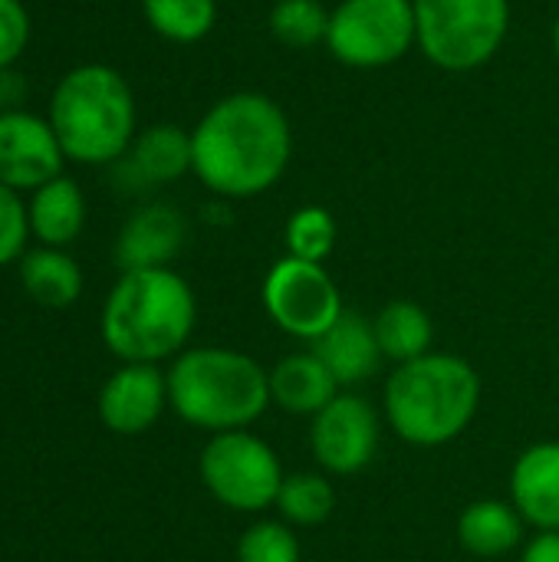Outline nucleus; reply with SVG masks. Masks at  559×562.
Instances as JSON below:
<instances>
[{
	"label": "nucleus",
	"instance_id": "obj_27",
	"mask_svg": "<svg viewBox=\"0 0 559 562\" xmlns=\"http://www.w3.org/2000/svg\"><path fill=\"white\" fill-rule=\"evenodd\" d=\"M26 237H30V217L20 191L0 184V267L20 260L26 254Z\"/></svg>",
	"mask_w": 559,
	"mask_h": 562
},
{
	"label": "nucleus",
	"instance_id": "obj_26",
	"mask_svg": "<svg viewBox=\"0 0 559 562\" xmlns=\"http://www.w3.org/2000/svg\"><path fill=\"white\" fill-rule=\"evenodd\" d=\"M237 562H300V543L283 520H257L237 543Z\"/></svg>",
	"mask_w": 559,
	"mask_h": 562
},
{
	"label": "nucleus",
	"instance_id": "obj_25",
	"mask_svg": "<svg viewBox=\"0 0 559 562\" xmlns=\"http://www.w3.org/2000/svg\"><path fill=\"white\" fill-rule=\"evenodd\" d=\"M336 247V221L326 207L306 204L287 221V257L323 263Z\"/></svg>",
	"mask_w": 559,
	"mask_h": 562
},
{
	"label": "nucleus",
	"instance_id": "obj_21",
	"mask_svg": "<svg viewBox=\"0 0 559 562\" xmlns=\"http://www.w3.org/2000/svg\"><path fill=\"white\" fill-rule=\"evenodd\" d=\"M372 329H376L382 356L395 366H405V362L432 352V339H435L432 316L425 313V306H418L412 300L385 303L379 310V316L372 319Z\"/></svg>",
	"mask_w": 559,
	"mask_h": 562
},
{
	"label": "nucleus",
	"instance_id": "obj_24",
	"mask_svg": "<svg viewBox=\"0 0 559 562\" xmlns=\"http://www.w3.org/2000/svg\"><path fill=\"white\" fill-rule=\"evenodd\" d=\"M270 33L290 49H310L329 33V13L320 0H277L270 10Z\"/></svg>",
	"mask_w": 559,
	"mask_h": 562
},
{
	"label": "nucleus",
	"instance_id": "obj_17",
	"mask_svg": "<svg viewBox=\"0 0 559 562\" xmlns=\"http://www.w3.org/2000/svg\"><path fill=\"white\" fill-rule=\"evenodd\" d=\"M26 217L30 237H36L40 247H66L79 237L86 224V194L69 175H59L30 191Z\"/></svg>",
	"mask_w": 559,
	"mask_h": 562
},
{
	"label": "nucleus",
	"instance_id": "obj_4",
	"mask_svg": "<svg viewBox=\"0 0 559 562\" xmlns=\"http://www.w3.org/2000/svg\"><path fill=\"white\" fill-rule=\"evenodd\" d=\"M481 405L478 369L451 352H428L385 382V418L415 448H441L468 431Z\"/></svg>",
	"mask_w": 559,
	"mask_h": 562
},
{
	"label": "nucleus",
	"instance_id": "obj_18",
	"mask_svg": "<svg viewBox=\"0 0 559 562\" xmlns=\"http://www.w3.org/2000/svg\"><path fill=\"white\" fill-rule=\"evenodd\" d=\"M527 520L507 501H474L458 517V543L481 560H497L524 543Z\"/></svg>",
	"mask_w": 559,
	"mask_h": 562
},
{
	"label": "nucleus",
	"instance_id": "obj_14",
	"mask_svg": "<svg viewBox=\"0 0 559 562\" xmlns=\"http://www.w3.org/2000/svg\"><path fill=\"white\" fill-rule=\"evenodd\" d=\"M511 504L537 530H559V441L530 445L511 471Z\"/></svg>",
	"mask_w": 559,
	"mask_h": 562
},
{
	"label": "nucleus",
	"instance_id": "obj_7",
	"mask_svg": "<svg viewBox=\"0 0 559 562\" xmlns=\"http://www.w3.org/2000/svg\"><path fill=\"white\" fill-rule=\"evenodd\" d=\"M277 451L250 431H221L201 451V481L227 510L260 514L283 487Z\"/></svg>",
	"mask_w": 559,
	"mask_h": 562
},
{
	"label": "nucleus",
	"instance_id": "obj_30",
	"mask_svg": "<svg viewBox=\"0 0 559 562\" xmlns=\"http://www.w3.org/2000/svg\"><path fill=\"white\" fill-rule=\"evenodd\" d=\"M554 49H557V56H559V20H557V26H554Z\"/></svg>",
	"mask_w": 559,
	"mask_h": 562
},
{
	"label": "nucleus",
	"instance_id": "obj_28",
	"mask_svg": "<svg viewBox=\"0 0 559 562\" xmlns=\"http://www.w3.org/2000/svg\"><path fill=\"white\" fill-rule=\"evenodd\" d=\"M30 10L23 0H0V72H7L30 43Z\"/></svg>",
	"mask_w": 559,
	"mask_h": 562
},
{
	"label": "nucleus",
	"instance_id": "obj_6",
	"mask_svg": "<svg viewBox=\"0 0 559 562\" xmlns=\"http://www.w3.org/2000/svg\"><path fill=\"white\" fill-rule=\"evenodd\" d=\"M412 7L422 53L448 72L484 66L511 23V0H412Z\"/></svg>",
	"mask_w": 559,
	"mask_h": 562
},
{
	"label": "nucleus",
	"instance_id": "obj_29",
	"mask_svg": "<svg viewBox=\"0 0 559 562\" xmlns=\"http://www.w3.org/2000/svg\"><path fill=\"white\" fill-rule=\"evenodd\" d=\"M521 562H559V530H537V537L524 547Z\"/></svg>",
	"mask_w": 559,
	"mask_h": 562
},
{
	"label": "nucleus",
	"instance_id": "obj_3",
	"mask_svg": "<svg viewBox=\"0 0 559 562\" xmlns=\"http://www.w3.org/2000/svg\"><path fill=\"white\" fill-rule=\"evenodd\" d=\"M46 119L66 161L112 165L128 155L138 128L135 92L128 79L105 63H82L59 76L49 92Z\"/></svg>",
	"mask_w": 559,
	"mask_h": 562
},
{
	"label": "nucleus",
	"instance_id": "obj_8",
	"mask_svg": "<svg viewBox=\"0 0 559 562\" xmlns=\"http://www.w3.org/2000/svg\"><path fill=\"white\" fill-rule=\"evenodd\" d=\"M412 43H418L412 0H343L329 13L326 46L346 66H389L402 59Z\"/></svg>",
	"mask_w": 559,
	"mask_h": 562
},
{
	"label": "nucleus",
	"instance_id": "obj_16",
	"mask_svg": "<svg viewBox=\"0 0 559 562\" xmlns=\"http://www.w3.org/2000/svg\"><path fill=\"white\" fill-rule=\"evenodd\" d=\"M339 395V382L316 352H297L273 366L270 402L287 415H320Z\"/></svg>",
	"mask_w": 559,
	"mask_h": 562
},
{
	"label": "nucleus",
	"instance_id": "obj_10",
	"mask_svg": "<svg viewBox=\"0 0 559 562\" xmlns=\"http://www.w3.org/2000/svg\"><path fill=\"white\" fill-rule=\"evenodd\" d=\"M379 415L362 395H336L310 425V448L323 471L353 477L376 461L379 451Z\"/></svg>",
	"mask_w": 559,
	"mask_h": 562
},
{
	"label": "nucleus",
	"instance_id": "obj_2",
	"mask_svg": "<svg viewBox=\"0 0 559 562\" xmlns=\"http://www.w3.org/2000/svg\"><path fill=\"white\" fill-rule=\"evenodd\" d=\"M198 303L171 267L125 270L102 306V342L122 362L171 359L191 339Z\"/></svg>",
	"mask_w": 559,
	"mask_h": 562
},
{
	"label": "nucleus",
	"instance_id": "obj_22",
	"mask_svg": "<svg viewBox=\"0 0 559 562\" xmlns=\"http://www.w3.org/2000/svg\"><path fill=\"white\" fill-rule=\"evenodd\" d=\"M148 26L171 43H198L217 23V0H142Z\"/></svg>",
	"mask_w": 559,
	"mask_h": 562
},
{
	"label": "nucleus",
	"instance_id": "obj_9",
	"mask_svg": "<svg viewBox=\"0 0 559 562\" xmlns=\"http://www.w3.org/2000/svg\"><path fill=\"white\" fill-rule=\"evenodd\" d=\"M264 310L287 336L316 342L346 306L323 263L283 257L264 280Z\"/></svg>",
	"mask_w": 559,
	"mask_h": 562
},
{
	"label": "nucleus",
	"instance_id": "obj_12",
	"mask_svg": "<svg viewBox=\"0 0 559 562\" xmlns=\"http://www.w3.org/2000/svg\"><path fill=\"white\" fill-rule=\"evenodd\" d=\"M168 405V375L152 362H125L99 392V418L115 435L148 431Z\"/></svg>",
	"mask_w": 559,
	"mask_h": 562
},
{
	"label": "nucleus",
	"instance_id": "obj_11",
	"mask_svg": "<svg viewBox=\"0 0 559 562\" xmlns=\"http://www.w3.org/2000/svg\"><path fill=\"white\" fill-rule=\"evenodd\" d=\"M63 165L66 155L49 119L26 109H0V184L36 191L59 178Z\"/></svg>",
	"mask_w": 559,
	"mask_h": 562
},
{
	"label": "nucleus",
	"instance_id": "obj_13",
	"mask_svg": "<svg viewBox=\"0 0 559 562\" xmlns=\"http://www.w3.org/2000/svg\"><path fill=\"white\" fill-rule=\"evenodd\" d=\"M185 217L171 204H148L135 211L115 240V263L125 270L168 267L185 244Z\"/></svg>",
	"mask_w": 559,
	"mask_h": 562
},
{
	"label": "nucleus",
	"instance_id": "obj_15",
	"mask_svg": "<svg viewBox=\"0 0 559 562\" xmlns=\"http://www.w3.org/2000/svg\"><path fill=\"white\" fill-rule=\"evenodd\" d=\"M310 352L320 356V362L333 372L339 389L372 379L385 359L379 349L372 319H366L356 310H343V316L313 342Z\"/></svg>",
	"mask_w": 559,
	"mask_h": 562
},
{
	"label": "nucleus",
	"instance_id": "obj_23",
	"mask_svg": "<svg viewBox=\"0 0 559 562\" xmlns=\"http://www.w3.org/2000/svg\"><path fill=\"white\" fill-rule=\"evenodd\" d=\"M277 510L283 524L293 527H320L336 510V491L323 474H290L283 477V487L277 494Z\"/></svg>",
	"mask_w": 559,
	"mask_h": 562
},
{
	"label": "nucleus",
	"instance_id": "obj_1",
	"mask_svg": "<svg viewBox=\"0 0 559 562\" xmlns=\"http://www.w3.org/2000/svg\"><path fill=\"white\" fill-rule=\"evenodd\" d=\"M198 181L221 198H254L280 181L293 155L287 112L260 92L214 102L191 132Z\"/></svg>",
	"mask_w": 559,
	"mask_h": 562
},
{
	"label": "nucleus",
	"instance_id": "obj_5",
	"mask_svg": "<svg viewBox=\"0 0 559 562\" xmlns=\"http://www.w3.org/2000/svg\"><path fill=\"white\" fill-rule=\"evenodd\" d=\"M168 405L194 428L244 431L273 405L270 372L237 349H188L168 369Z\"/></svg>",
	"mask_w": 559,
	"mask_h": 562
},
{
	"label": "nucleus",
	"instance_id": "obj_19",
	"mask_svg": "<svg viewBox=\"0 0 559 562\" xmlns=\"http://www.w3.org/2000/svg\"><path fill=\"white\" fill-rule=\"evenodd\" d=\"M128 165L148 184L178 181L194 165L191 135L181 125H171V122L148 125V128H142L135 135V142L128 148Z\"/></svg>",
	"mask_w": 559,
	"mask_h": 562
},
{
	"label": "nucleus",
	"instance_id": "obj_20",
	"mask_svg": "<svg viewBox=\"0 0 559 562\" xmlns=\"http://www.w3.org/2000/svg\"><path fill=\"white\" fill-rule=\"evenodd\" d=\"M20 283L33 303L66 310L82 293V270L63 247H36L20 257Z\"/></svg>",
	"mask_w": 559,
	"mask_h": 562
}]
</instances>
